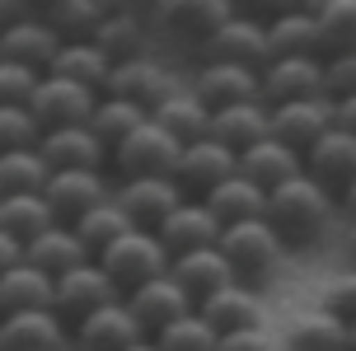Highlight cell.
<instances>
[{"mask_svg":"<svg viewBox=\"0 0 356 351\" xmlns=\"http://www.w3.org/2000/svg\"><path fill=\"white\" fill-rule=\"evenodd\" d=\"M155 234H160V244L169 248L174 258H183V253H197V248H216V244H220V234H225V225L211 215L207 202L188 197V202H183V206H178Z\"/></svg>","mask_w":356,"mask_h":351,"instance_id":"18","label":"cell"},{"mask_svg":"<svg viewBox=\"0 0 356 351\" xmlns=\"http://www.w3.org/2000/svg\"><path fill=\"white\" fill-rule=\"evenodd\" d=\"M202 202L211 206V215L225 229H230V225H244V220H263V215H267V193L253 183V178H244V174L225 178V183H220V188H211Z\"/></svg>","mask_w":356,"mask_h":351,"instance_id":"29","label":"cell"},{"mask_svg":"<svg viewBox=\"0 0 356 351\" xmlns=\"http://www.w3.org/2000/svg\"><path fill=\"white\" fill-rule=\"evenodd\" d=\"M127 351H160V342H155V337H141L136 347H127Z\"/></svg>","mask_w":356,"mask_h":351,"instance_id":"54","label":"cell"},{"mask_svg":"<svg viewBox=\"0 0 356 351\" xmlns=\"http://www.w3.org/2000/svg\"><path fill=\"white\" fill-rule=\"evenodd\" d=\"M267 47H272V61L277 56H328L323 28L309 10H291V15L272 19L267 24Z\"/></svg>","mask_w":356,"mask_h":351,"instance_id":"31","label":"cell"},{"mask_svg":"<svg viewBox=\"0 0 356 351\" xmlns=\"http://www.w3.org/2000/svg\"><path fill=\"white\" fill-rule=\"evenodd\" d=\"M113 300H127L122 286L104 272V263L94 258V263L75 267V272H66V277H56V314L66 318V323H80V318H89L94 309H104V304H113Z\"/></svg>","mask_w":356,"mask_h":351,"instance_id":"8","label":"cell"},{"mask_svg":"<svg viewBox=\"0 0 356 351\" xmlns=\"http://www.w3.org/2000/svg\"><path fill=\"white\" fill-rule=\"evenodd\" d=\"M211 136L220 145H230L234 155L253 150L258 140L272 136V108L267 104H234V108H216L211 117Z\"/></svg>","mask_w":356,"mask_h":351,"instance_id":"27","label":"cell"},{"mask_svg":"<svg viewBox=\"0 0 356 351\" xmlns=\"http://www.w3.org/2000/svg\"><path fill=\"white\" fill-rule=\"evenodd\" d=\"M342 253L352 258V267H356V215H347L342 220Z\"/></svg>","mask_w":356,"mask_h":351,"instance_id":"52","label":"cell"},{"mask_svg":"<svg viewBox=\"0 0 356 351\" xmlns=\"http://www.w3.org/2000/svg\"><path fill=\"white\" fill-rule=\"evenodd\" d=\"M52 225H61V220H56V211H52V202H47V193L0 197V229H10L24 248L33 244L38 234H47Z\"/></svg>","mask_w":356,"mask_h":351,"instance_id":"34","label":"cell"},{"mask_svg":"<svg viewBox=\"0 0 356 351\" xmlns=\"http://www.w3.org/2000/svg\"><path fill=\"white\" fill-rule=\"evenodd\" d=\"M42 19L56 28L61 42H94L108 19V5L104 0H52L42 5Z\"/></svg>","mask_w":356,"mask_h":351,"instance_id":"35","label":"cell"},{"mask_svg":"<svg viewBox=\"0 0 356 351\" xmlns=\"http://www.w3.org/2000/svg\"><path fill=\"white\" fill-rule=\"evenodd\" d=\"M113 188H118V183H108L104 169H66V174H52V183H47V202H52V211H56L61 225H75L85 211H94L99 202H108Z\"/></svg>","mask_w":356,"mask_h":351,"instance_id":"17","label":"cell"},{"mask_svg":"<svg viewBox=\"0 0 356 351\" xmlns=\"http://www.w3.org/2000/svg\"><path fill=\"white\" fill-rule=\"evenodd\" d=\"M202 61H230V66H253L267 70L272 61V47H267V24L249 15H234L230 24H220L202 47H197Z\"/></svg>","mask_w":356,"mask_h":351,"instance_id":"9","label":"cell"},{"mask_svg":"<svg viewBox=\"0 0 356 351\" xmlns=\"http://www.w3.org/2000/svg\"><path fill=\"white\" fill-rule=\"evenodd\" d=\"M155 342H160V351H216L220 347V333L202 314H188V318H178V323H169V328H160Z\"/></svg>","mask_w":356,"mask_h":351,"instance_id":"41","label":"cell"},{"mask_svg":"<svg viewBox=\"0 0 356 351\" xmlns=\"http://www.w3.org/2000/svg\"><path fill=\"white\" fill-rule=\"evenodd\" d=\"M338 202H342V215H356V183H352V188H347V193L338 197Z\"/></svg>","mask_w":356,"mask_h":351,"instance_id":"53","label":"cell"},{"mask_svg":"<svg viewBox=\"0 0 356 351\" xmlns=\"http://www.w3.org/2000/svg\"><path fill=\"white\" fill-rule=\"evenodd\" d=\"M150 117H155L169 136H178L183 145H193V140H207V136H211V117H216V113L193 94V85H178L174 94H169V99L150 113Z\"/></svg>","mask_w":356,"mask_h":351,"instance_id":"28","label":"cell"},{"mask_svg":"<svg viewBox=\"0 0 356 351\" xmlns=\"http://www.w3.org/2000/svg\"><path fill=\"white\" fill-rule=\"evenodd\" d=\"M174 89H178L174 70L160 66L155 56H136V61H118V66H113V80H108L104 94L127 99V104L145 108V113H155V108H160Z\"/></svg>","mask_w":356,"mask_h":351,"instance_id":"14","label":"cell"},{"mask_svg":"<svg viewBox=\"0 0 356 351\" xmlns=\"http://www.w3.org/2000/svg\"><path fill=\"white\" fill-rule=\"evenodd\" d=\"M216 351H282V337L272 333V328H244V333H225L220 337V347Z\"/></svg>","mask_w":356,"mask_h":351,"instance_id":"47","label":"cell"},{"mask_svg":"<svg viewBox=\"0 0 356 351\" xmlns=\"http://www.w3.org/2000/svg\"><path fill=\"white\" fill-rule=\"evenodd\" d=\"M38 5H52V0H38Z\"/></svg>","mask_w":356,"mask_h":351,"instance_id":"57","label":"cell"},{"mask_svg":"<svg viewBox=\"0 0 356 351\" xmlns=\"http://www.w3.org/2000/svg\"><path fill=\"white\" fill-rule=\"evenodd\" d=\"M282 351H296V347H286V342H282Z\"/></svg>","mask_w":356,"mask_h":351,"instance_id":"56","label":"cell"},{"mask_svg":"<svg viewBox=\"0 0 356 351\" xmlns=\"http://www.w3.org/2000/svg\"><path fill=\"white\" fill-rule=\"evenodd\" d=\"M305 174L319 178L328 193L342 197L356 183V136H352V131H342V126H333L319 145L305 150Z\"/></svg>","mask_w":356,"mask_h":351,"instance_id":"22","label":"cell"},{"mask_svg":"<svg viewBox=\"0 0 356 351\" xmlns=\"http://www.w3.org/2000/svg\"><path fill=\"white\" fill-rule=\"evenodd\" d=\"M99 99H104V94L75 85V80H66V75H42L29 108H33V117H38L42 131H61V126H85L89 117H94Z\"/></svg>","mask_w":356,"mask_h":351,"instance_id":"6","label":"cell"},{"mask_svg":"<svg viewBox=\"0 0 356 351\" xmlns=\"http://www.w3.org/2000/svg\"><path fill=\"white\" fill-rule=\"evenodd\" d=\"M38 15H42V5H38V0H0V28L24 24V19H38Z\"/></svg>","mask_w":356,"mask_h":351,"instance_id":"49","label":"cell"},{"mask_svg":"<svg viewBox=\"0 0 356 351\" xmlns=\"http://www.w3.org/2000/svg\"><path fill=\"white\" fill-rule=\"evenodd\" d=\"M71 351H85V347H71Z\"/></svg>","mask_w":356,"mask_h":351,"instance_id":"58","label":"cell"},{"mask_svg":"<svg viewBox=\"0 0 356 351\" xmlns=\"http://www.w3.org/2000/svg\"><path fill=\"white\" fill-rule=\"evenodd\" d=\"M188 291H193V300L202 304L207 295H216V291H225V286H244V281L234 277L230 258L220 253V244L216 248H197V253H183V258H174V267H169Z\"/></svg>","mask_w":356,"mask_h":351,"instance_id":"26","label":"cell"},{"mask_svg":"<svg viewBox=\"0 0 356 351\" xmlns=\"http://www.w3.org/2000/svg\"><path fill=\"white\" fill-rule=\"evenodd\" d=\"M38 150L52 164V174H66V169H104L108 159H113L89 122L85 126H61V131H42Z\"/></svg>","mask_w":356,"mask_h":351,"instance_id":"21","label":"cell"},{"mask_svg":"<svg viewBox=\"0 0 356 351\" xmlns=\"http://www.w3.org/2000/svg\"><path fill=\"white\" fill-rule=\"evenodd\" d=\"M150 33L141 19H127V15H108L104 28H99V47H104L113 61H136V56H150Z\"/></svg>","mask_w":356,"mask_h":351,"instance_id":"40","label":"cell"},{"mask_svg":"<svg viewBox=\"0 0 356 351\" xmlns=\"http://www.w3.org/2000/svg\"><path fill=\"white\" fill-rule=\"evenodd\" d=\"M239 15V5L234 0H174V10H169V33L178 38H193L197 47L207 42V38L220 28V24H230Z\"/></svg>","mask_w":356,"mask_h":351,"instance_id":"33","label":"cell"},{"mask_svg":"<svg viewBox=\"0 0 356 351\" xmlns=\"http://www.w3.org/2000/svg\"><path fill=\"white\" fill-rule=\"evenodd\" d=\"M305 10L319 19L328 56L356 52V0H305Z\"/></svg>","mask_w":356,"mask_h":351,"instance_id":"39","label":"cell"},{"mask_svg":"<svg viewBox=\"0 0 356 351\" xmlns=\"http://www.w3.org/2000/svg\"><path fill=\"white\" fill-rule=\"evenodd\" d=\"M193 94L211 108H234V104H263V70L253 66H230V61H197L193 70Z\"/></svg>","mask_w":356,"mask_h":351,"instance_id":"7","label":"cell"},{"mask_svg":"<svg viewBox=\"0 0 356 351\" xmlns=\"http://www.w3.org/2000/svg\"><path fill=\"white\" fill-rule=\"evenodd\" d=\"M239 174V155H234L230 145H220L216 136H207V140H193V145H183V159H178V188L188 197H202L211 193V188H220L225 178H234Z\"/></svg>","mask_w":356,"mask_h":351,"instance_id":"13","label":"cell"},{"mask_svg":"<svg viewBox=\"0 0 356 351\" xmlns=\"http://www.w3.org/2000/svg\"><path fill=\"white\" fill-rule=\"evenodd\" d=\"M338 126V99H296V104H277L272 108V136L286 140L291 150H309L319 145L328 131Z\"/></svg>","mask_w":356,"mask_h":351,"instance_id":"10","label":"cell"},{"mask_svg":"<svg viewBox=\"0 0 356 351\" xmlns=\"http://www.w3.org/2000/svg\"><path fill=\"white\" fill-rule=\"evenodd\" d=\"M234 5H239V15L263 19V24H272V19L291 15V10H305V0H234Z\"/></svg>","mask_w":356,"mask_h":351,"instance_id":"48","label":"cell"},{"mask_svg":"<svg viewBox=\"0 0 356 351\" xmlns=\"http://www.w3.org/2000/svg\"><path fill=\"white\" fill-rule=\"evenodd\" d=\"M127 304H131V314L145 323V333H150V337L160 333V328H169V323H178V318L197 314L193 291H188V286H183L174 272H164V277L136 286V291L127 295Z\"/></svg>","mask_w":356,"mask_h":351,"instance_id":"11","label":"cell"},{"mask_svg":"<svg viewBox=\"0 0 356 351\" xmlns=\"http://www.w3.org/2000/svg\"><path fill=\"white\" fill-rule=\"evenodd\" d=\"M338 126L356 136V99H338Z\"/></svg>","mask_w":356,"mask_h":351,"instance_id":"51","label":"cell"},{"mask_svg":"<svg viewBox=\"0 0 356 351\" xmlns=\"http://www.w3.org/2000/svg\"><path fill=\"white\" fill-rule=\"evenodd\" d=\"M113 66H118V61H113L99 42H61V52H56V61H52L47 75H66V80H75V85L104 94L108 80H113Z\"/></svg>","mask_w":356,"mask_h":351,"instance_id":"32","label":"cell"},{"mask_svg":"<svg viewBox=\"0 0 356 351\" xmlns=\"http://www.w3.org/2000/svg\"><path fill=\"white\" fill-rule=\"evenodd\" d=\"M24 258H29V248L19 244V239L10 234V229H0V277H5L10 267H19Z\"/></svg>","mask_w":356,"mask_h":351,"instance_id":"50","label":"cell"},{"mask_svg":"<svg viewBox=\"0 0 356 351\" xmlns=\"http://www.w3.org/2000/svg\"><path fill=\"white\" fill-rule=\"evenodd\" d=\"M29 263L42 267L47 277H66L75 267L94 263V253H89V244L75 234V225H52L47 234H38L33 244H29Z\"/></svg>","mask_w":356,"mask_h":351,"instance_id":"30","label":"cell"},{"mask_svg":"<svg viewBox=\"0 0 356 351\" xmlns=\"http://www.w3.org/2000/svg\"><path fill=\"white\" fill-rule=\"evenodd\" d=\"M131 229H136V220L127 215V206L118 202V193L108 197V202H99L94 211H85V215L75 220V234H80V239L89 244V253H94V258H99L104 248H113L118 239H122V234H131Z\"/></svg>","mask_w":356,"mask_h":351,"instance_id":"36","label":"cell"},{"mask_svg":"<svg viewBox=\"0 0 356 351\" xmlns=\"http://www.w3.org/2000/svg\"><path fill=\"white\" fill-rule=\"evenodd\" d=\"M99 263H104L108 277L122 286V295H131L136 286L164 277V272L174 267V253L160 244V234H155V229L136 225L131 234H122L113 248H104V253H99Z\"/></svg>","mask_w":356,"mask_h":351,"instance_id":"3","label":"cell"},{"mask_svg":"<svg viewBox=\"0 0 356 351\" xmlns=\"http://www.w3.org/2000/svg\"><path fill=\"white\" fill-rule=\"evenodd\" d=\"M239 174L253 178L263 193H277L282 183H291V178L305 174V155H300V150H291L286 140L267 136V140H258L253 150L239 155Z\"/></svg>","mask_w":356,"mask_h":351,"instance_id":"24","label":"cell"},{"mask_svg":"<svg viewBox=\"0 0 356 351\" xmlns=\"http://www.w3.org/2000/svg\"><path fill=\"white\" fill-rule=\"evenodd\" d=\"M319 304L328 309V314L356 323V267H342V272H333V277H323Z\"/></svg>","mask_w":356,"mask_h":351,"instance_id":"44","label":"cell"},{"mask_svg":"<svg viewBox=\"0 0 356 351\" xmlns=\"http://www.w3.org/2000/svg\"><path fill=\"white\" fill-rule=\"evenodd\" d=\"M328 94L333 99H356V52L328 56Z\"/></svg>","mask_w":356,"mask_h":351,"instance_id":"46","label":"cell"},{"mask_svg":"<svg viewBox=\"0 0 356 351\" xmlns=\"http://www.w3.org/2000/svg\"><path fill=\"white\" fill-rule=\"evenodd\" d=\"M47 183H52V164L42 159V150H38V145L0 155V197L47 193Z\"/></svg>","mask_w":356,"mask_h":351,"instance_id":"37","label":"cell"},{"mask_svg":"<svg viewBox=\"0 0 356 351\" xmlns=\"http://www.w3.org/2000/svg\"><path fill=\"white\" fill-rule=\"evenodd\" d=\"M38 80H42V70L0 61V108H29L38 94Z\"/></svg>","mask_w":356,"mask_h":351,"instance_id":"43","label":"cell"},{"mask_svg":"<svg viewBox=\"0 0 356 351\" xmlns=\"http://www.w3.org/2000/svg\"><path fill=\"white\" fill-rule=\"evenodd\" d=\"M282 342L296 351H352V323L328 314L323 304H309V309H296L286 318Z\"/></svg>","mask_w":356,"mask_h":351,"instance_id":"20","label":"cell"},{"mask_svg":"<svg viewBox=\"0 0 356 351\" xmlns=\"http://www.w3.org/2000/svg\"><path fill=\"white\" fill-rule=\"evenodd\" d=\"M220 253L230 258L234 277L258 291V286H267V281L282 272L291 244H286L282 234H277V225L263 215V220H244V225L225 229V234H220Z\"/></svg>","mask_w":356,"mask_h":351,"instance_id":"2","label":"cell"},{"mask_svg":"<svg viewBox=\"0 0 356 351\" xmlns=\"http://www.w3.org/2000/svg\"><path fill=\"white\" fill-rule=\"evenodd\" d=\"M328 94V56H277L263 70V104H296V99H323ZM333 99V94H328Z\"/></svg>","mask_w":356,"mask_h":351,"instance_id":"5","label":"cell"},{"mask_svg":"<svg viewBox=\"0 0 356 351\" xmlns=\"http://www.w3.org/2000/svg\"><path fill=\"white\" fill-rule=\"evenodd\" d=\"M108 15H127V19H141L145 28H164L169 24V10L174 0H104Z\"/></svg>","mask_w":356,"mask_h":351,"instance_id":"45","label":"cell"},{"mask_svg":"<svg viewBox=\"0 0 356 351\" xmlns=\"http://www.w3.org/2000/svg\"><path fill=\"white\" fill-rule=\"evenodd\" d=\"M150 122V113L136 104H127V99H113V94H104L99 99V108H94V117H89V126H94V136L108 145V155L122 145L131 131H141V126Z\"/></svg>","mask_w":356,"mask_h":351,"instance_id":"38","label":"cell"},{"mask_svg":"<svg viewBox=\"0 0 356 351\" xmlns=\"http://www.w3.org/2000/svg\"><path fill=\"white\" fill-rule=\"evenodd\" d=\"M38 140H42V126H38L33 108H0V155L29 150Z\"/></svg>","mask_w":356,"mask_h":351,"instance_id":"42","label":"cell"},{"mask_svg":"<svg viewBox=\"0 0 356 351\" xmlns=\"http://www.w3.org/2000/svg\"><path fill=\"white\" fill-rule=\"evenodd\" d=\"M56 52H61V38L47 19H24V24H10L0 28V61H15V66H29V70H52Z\"/></svg>","mask_w":356,"mask_h":351,"instance_id":"19","label":"cell"},{"mask_svg":"<svg viewBox=\"0 0 356 351\" xmlns=\"http://www.w3.org/2000/svg\"><path fill=\"white\" fill-rule=\"evenodd\" d=\"M352 351H356V323H352Z\"/></svg>","mask_w":356,"mask_h":351,"instance_id":"55","label":"cell"},{"mask_svg":"<svg viewBox=\"0 0 356 351\" xmlns=\"http://www.w3.org/2000/svg\"><path fill=\"white\" fill-rule=\"evenodd\" d=\"M29 309H56V277H47L42 267L24 258L19 267H10L0 277V318L29 314Z\"/></svg>","mask_w":356,"mask_h":351,"instance_id":"25","label":"cell"},{"mask_svg":"<svg viewBox=\"0 0 356 351\" xmlns=\"http://www.w3.org/2000/svg\"><path fill=\"white\" fill-rule=\"evenodd\" d=\"M71 333H75V347H85V351H127V347H136L141 337H150L145 323L131 314L127 300H113L104 309H94L89 318L75 323Z\"/></svg>","mask_w":356,"mask_h":351,"instance_id":"16","label":"cell"},{"mask_svg":"<svg viewBox=\"0 0 356 351\" xmlns=\"http://www.w3.org/2000/svg\"><path fill=\"white\" fill-rule=\"evenodd\" d=\"M75 333L56 309H29V314L0 318V351H71Z\"/></svg>","mask_w":356,"mask_h":351,"instance_id":"12","label":"cell"},{"mask_svg":"<svg viewBox=\"0 0 356 351\" xmlns=\"http://www.w3.org/2000/svg\"><path fill=\"white\" fill-rule=\"evenodd\" d=\"M113 193H118V202L127 206V215L141 229H160L188 202V193L178 188V178H118Z\"/></svg>","mask_w":356,"mask_h":351,"instance_id":"15","label":"cell"},{"mask_svg":"<svg viewBox=\"0 0 356 351\" xmlns=\"http://www.w3.org/2000/svg\"><path fill=\"white\" fill-rule=\"evenodd\" d=\"M267 220L277 225V234L291 248H319L347 215H342L338 193H328L319 178L300 174L291 183H282L277 193H267Z\"/></svg>","mask_w":356,"mask_h":351,"instance_id":"1","label":"cell"},{"mask_svg":"<svg viewBox=\"0 0 356 351\" xmlns=\"http://www.w3.org/2000/svg\"><path fill=\"white\" fill-rule=\"evenodd\" d=\"M178 159H183V140L169 136L155 117L131 131V136L113 150V174L118 178H174L178 174Z\"/></svg>","mask_w":356,"mask_h":351,"instance_id":"4","label":"cell"},{"mask_svg":"<svg viewBox=\"0 0 356 351\" xmlns=\"http://www.w3.org/2000/svg\"><path fill=\"white\" fill-rule=\"evenodd\" d=\"M197 314L225 337V333H244V328H263L267 309H263V295H258L253 286H225V291H216V295L202 300Z\"/></svg>","mask_w":356,"mask_h":351,"instance_id":"23","label":"cell"}]
</instances>
